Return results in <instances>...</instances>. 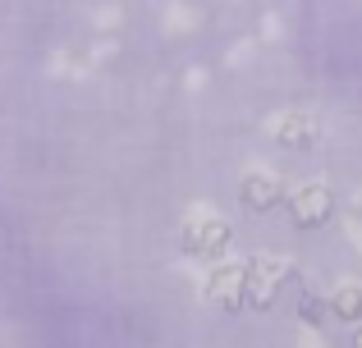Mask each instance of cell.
Wrapping results in <instances>:
<instances>
[{
	"label": "cell",
	"instance_id": "52a82bcc",
	"mask_svg": "<svg viewBox=\"0 0 362 348\" xmlns=\"http://www.w3.org/2000/svg\"><path fill=\"white\" fill-rule=\"evenodd\" d=\"M330 312L344 316V321H358L362 316V284L358 280H344V284L330 289Z\"/></svg>",
	"mask_w": 362,
	"mask_h": 348
},
{
	"label": "cell",
	"instance_id": "7a4b0ae2",
	"mask_svg": "<svg viewBox=\"0 0 362 348\" xmlns=\"http://www.w3.org/2000/svg\"><path fill=\"white\" fill-rule=\"evenodd\" d=\"M284 275H289V261H284L280 252H257V257L247 261V294H243V307L266 312V307L275 303V294H280Z\"/></svg>",
	"mask_w": 362,
	"mask_h": 348
},
{
	"label": "cell",
	"instance_id": "5b68a950",
	"mask_svg": "<svg viewBox=\"0 0 362 348\" xmlns=\"http://www.w3.org/2000/svg\"><path fill=\"white\" fill-rule=\"evenodd\" d=\"M284 197H289V215H293V224H298V229L326 224V215H330V188L326 184L308 179V184H298L293 193H284Z\"/></svg>",
	"mask_w": 362,
	"mask_h": 348
},
{
	"label": "cell",
	"instance_id": "8992f818",
	"mask_svg": "<svg viewBox=\"0 0 362 348\" xmlns=\"http://www.w3.org/2000/svg\"><path fill=\"white\" fill-rule=\"evenodd\" d=\"M239 197H243L247 211H275L284 202V179L271 170H247L239 179Z\"/></svg>",
	"mask_w": 362,
	"mask_h": 348
},
{
	"label": "cell",
	"instance_id": "30bf717a",
	"mask_svg": "<svg viewBox=\"0 0 362 348\" xmlns=\"http://www.w3.org/2000/svg\"><path fill=\"white\" fill-rule=\"evenodd\" d=\"M349 234H354V248L362 252V224H349Z\"/></svg>",
	"mask_w": 362,
	"mask_h": 348
},
{
	"label": "cell",
	"instance_id": "8fae6325",
	"mask_svg": "<svg viewBox=\"0 0 362 348\" xmlns=\"http://www.w3.org/2000/svg\"><path fill=\"white\" fill-rule=\"evenodd\" d=\"M354 348H362V325H358V330H354Z\"/></svg>",
	"mask_w": 362,
	"mask_h": 348
},
{
	"label": "cell",
	"instance_id": "9c48e42d",
	"mask_svg": "<svg viewBox=\"0 0 362 348\" xmlns=\"http://www.w3.org/2000/svg\"><path fill=\"white\" fill-rule=\"evenodd\" d=\"M179 28H193V14H188V9H175V14H170V32H179Z\"/></svg>",
	"mask_w": 362,
	"mask_h": 348
},
{
	"label": "cell",
	"instance_id": "277c9868",
	"mask_svg": "<svg viewBox=\"0 0 362 348\" xmlns=\"http://www.w3.org/2000/svg\"><path fill=\"white\" fill-rule=\"evenodd\" d=\"M266 133L284 147H312L321 138V119L312 110H280V115L266 119Z\"/></svg>",
	"mask_w": 362,
	"mask_h": 348
},
{
	"label": "cell",
	"instance_id": "6da1fadb",
	"mask_svg": "<svg viewBox=\"0 0 362 348\" xmlns=\"http://www.w3.org/2000/svg\"><path fill=\"white\" fill-rule=\"evenodd\" d=\"M230 243H234V234H230V220L221 211H211V206H193L188 211V220H184V248L188 252L216 261L230 252Z\"/></svg>",
	"mask_w": 362,
	"mask_h": 348
},
{
	"label": "cell",
	"instance_id": "3957f363",
	"mask_svg": "<svg viewBox=\"0 0 362 348\" xmlns=\"http://www.w3.org/2000/svg\"><path fill=\"white\" fill-rule=\"evenodd\" d=\"M247 294V261H216L206 270V298L225 312H239Z\"/></svg>",
	"mask_w": 362,
	"mask_h": 348
},
{
	"label": "cell",
	"instance_id": "ba28073f",
	"mask_svg": "<svg viewBox=\"0 0 362 348\" xmlns=\"http://www.w3.org/2000/svg\"><path fill=\"white\" fill-rule=\"evenodd\" d=\"M298 348H326V340H321V335H317V330L308 325V330L298 335Z\"/></svg>",
	"mask_w": 362,
	"mask_h": 348
}]
</instances>
